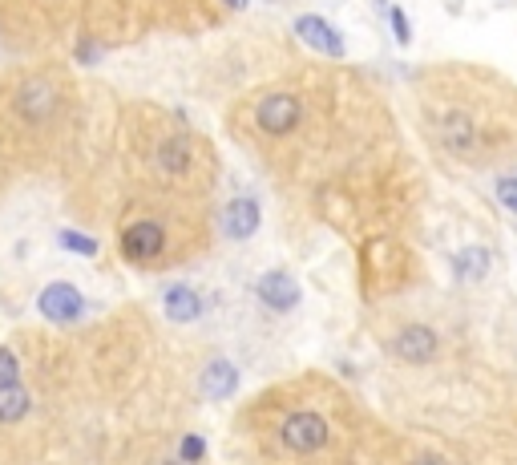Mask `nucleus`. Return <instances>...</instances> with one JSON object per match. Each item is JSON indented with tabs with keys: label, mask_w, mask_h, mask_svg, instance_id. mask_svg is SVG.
I'll use <instances>...</instances> for the list:
<instances>
[{
	"label": "nucleus",
	"mask_w": 517,
	"mask_h": 465,
	"mask_svg": "<svg viewBox=\"0 0 517 465\" xmlns=\"http://www.w3.org/2000/svg\"><path fill=\"white\" fill-rule=\"evenodd\" d=\"M425 89H429V106H425L429 134H433V142L449 158L473 162V166L497 158V126L485 122L489 110H485V102L477 98V93H473V102H469L465 93H461V85H445V89L425 85Z\"/></svg>",
	"instance_id": "1"
},
{
	"label": "nucleus",
	"mask_w": 517,
	"mask_h": 465,
	"mask_svg": "<svg viewBox=\"0 0 517 465\" xmlns=\"http://www.w3.org/2000/svg\"><path fill=\"white\" fill-rule=\"evenodd\" d=\"M328 441H332V425L316 409H291L283 417V425H279V445L287 453H299V457L320 453Z\"/></svg>",
	"instance_id": "2"
},
{
	"label": "nucleus",
	"mask_w": 517,
	"mask_h": 465,
	"mask_svg": "<svg viewBox=\"0 0 517 465\" xmlns=\"http://www.w3.org/2000/svg\"><path fill=\"white\" fill-rule=\"evenodd\" d=\"M303 122V102L287 89H271L255 102V126L267 138H287L291 130H299Z\"/></svg>",
	"instance_id": "3"
},
{
	"label": "nucleus",
	"mask_w": 517,
	"mask_h": 465,
	"mask_svg": "<svg viewBox=\"0 0 517 465\" xmlns=\"http://www.w3.org/2000/svg\"><path fill=\"white\" fill-rule=\"evenodd\" d=\"M57 102H61V89L49 77H33V81H25L17 89V114L29 126H45L57 114Z\"/></svg>",
	"instance_id": "4"
},
{
	"label": "nucleus",
	"mask_w": 517,
	"mask_h": 465,
	"mask_svg": "<svg viewBox=\"0 0 517 465\" xmlns=\"http://www.w3.org/2000/svg\"><path fill=\"white\" fill-rule=\"evenodd\" d=\"M166 251V231L158 219H134L126 231H122V255L130 263H150Z\"/></svg>",
	"instance_id": "5"
},
{
	"label": "nucleus",
	"mask_w": 517,
	"mask_h": 465,
	"mask_svg": "<svg viewBox=\"0 0 517 465\" xmlns=\"http://www.w3.org/2000/svg\"><path fill=\"white\" fill-rule=\"evenodd\" d=\"M194 158H198V146H194V138L182 134V130L170 134V138H162L158 150H154V166H158L162 174H170V178L186 174V170L194 166Z\"/></svg>",
	"instance_id": "6"
},
{
	"label": "nucleus",
	"mask_w": 517,
	"mask_h": 465,
	"mask_svg": "<svg viewBox=\"0 0 517 465\" xmlns=\"http://www.w3.org/2000/svg\"><path fill=\"white\" fill-rule=\"evenodd\" d=\"M37 308H41L53 324H73V320H81L85 300H81V292H77L73 284H49V288L41 292Z\"/></svg>",
	"instance_id": "7"
},
{
	"label": "nucleus",
	"mask_w": 517,
	"mask_h": 465,
	"mask_svg": "<svg viewBox=\"0 0 517 465\" xmlns=\"http://www.w3.org/2000/svg\"><path fill=\"white\" fill-rule=\"evenodd\" d=\"M295 33H299V41H303L307 49H316V53H324V57H344V37H340L324 17H316V13L299 17V21H295Z\"/></svg>",
	"instance_id": "8"
},
{
	"label": "nucleus",
	"mask_w": 517,
	"mask_h": 465,
	"mask_svg": "<svg viewBox=\"0 0 517 465\" xmlns=\"http://www.w3.org/2000/svg\"><path fill=\"white\" fill-rule=\"evenodd\" d=\"M392 356L408 360V364H425L437 356V332L425 324H408L396 340H392Z\"/></svg>",
	"instance_id": "9"
},
{
	"label": "nucleus",
	"mask_w": 517,
	"mask_h": 465,
	"mask_svg": "<svg viewBox=\"0 0 517 465\" xmlns=\"http://www.w3.org/2000/svg\"><path fill=\"white\" fill-rule=\"evenodd\" d=\"M259 296H263V304H267V308H275V312H291V308L299 304V288H295V279H291L287 271H271V275H263Z\"/></svg>",
	"instance_id": "10"
},
{
	"label": "nucleus",
	"mask_w": 517,
	"mask_h": 465,
	"mask_svg": "<svg viewBox=\"0 0 517 465\" xmlns=\"http://www.w3.org/2000/svg\"><path fill=\"white\" fill-rule=\"evenodd\" d=\"M223 227H227V235H231V239H251V235L259 231V203H255L251 195L235 199V203L227 207Z\"/></svg>",
	"instance_id": "11"
},
{
	"label": "nucleus",
	"mask_w": 517,
	"mask_h": 465,
	"mask_svg": "<svg viewBox=\"0 0 517 465\" xmlns=\"http://www.w3.org/2000/svg\"><path fill=\"white\" fill-rule=\"evenodd\" d=\"M235 385H239V372H235L231 360H211V368L202 372V393L215 397V401H219V397H231Z\"/></svg>",
	"instance_id": "12"
},
{
	"label": "nucleus",
	"mask_w": 517,
	"mask_h": 465,
	"mask_svg": "<svg viewBox=\"0 0 517 465\" xmlns=\"http://www.w3.org/2000/svg\"><path fill=\"white\" fill-rule=\"evenodd\" d=\"M166 316H170V320H182V324L198 320V316H202V296H198L190 284H174V288L166 292Z\"/></svg>",
	"instance_id": "13"
},
{
	"label": "nucleus",
	"mask_w": 517,
	"mask_h": 465,
	"mask_svg": "<svg viewBox=\"0 0 517 465\" xmlns=\"http://www.w3.org/2000/svg\"><path fill=\"white\" fill-rule=\"evenodd\" d=\"M489 271V251L485 247H465L453 255V275H457V284H481Z\"/></svg>",
	"instance_id": "14"
},
{
	"label": "nucleus",
	"mask_w": 517,
	"mask_h": 465,
	"mask_svg": "<svg viewBox=\"0 0 517 465\" xmlns=\"http://www.w3.org/2000/svg\"><path fill=\"white\" fill-rule=\"evenodd\" d=\"M29 413V393H25V385L17 381V385H0V421L5 425H13V421H21Z\"/></svg>",
	"instance_id": "15"
},
{
	"label": "nucleus",
	"mask_w": 517,
	"mask_h": 465,
	"mask_svg": "<svg viewBox=\"0 0 517 465\" xmlns=\"http://www.w3.org/2000/svg\"><path fill=\"white\" fill-rule=\"evenodd\" d=\"M21 381V364L9 348H0V385H17Z\"/></svg>",
	"instance_id": "16"
},
{
	"label": "nucleus",
	"mask_w": 517,
	"mask_h": 465,
	"mask_svg": "<svg viewBox=\"0 0 517 465\" xmlns=\"http://www.w3.org/2000/svg\"><path fill=\"white\" fill-rule=\"evenodd\" d=\"M61 243H65L73 255H93V251H97V243H93L89 235H77V231H61Z\"/></svg>",
	"instance_id": "17"
},
{
	"label": "nucleus",
	"mask_w": 517,
	"mask_h": 465,
	"mask_svg": "<svg viewBox=\"0 0 517 465\" xmlns=\"http://www.w3.org/2000/svg\"><path fill=\"white\" fill-rule=\"evenodd\" d=\"M497 203L517 215V178H497Z\"/></svg>",
	"instance_id": "18"
},
{
	"label": "nucleus",
	"mask_w": 517,
	"mask_h": 465,
	"mask_svg": "<svg viewBox=\"0 0 517 465\" xmlns=\"http://www.w3.org/2000/svg\"><path fill=\"white\" fill-rule=\"evenodd\" d=\"M388 17H392V33H396V41H400V45H408V41H412V29H408V17H404V9H392Z\"/></svg>",
	"instance_id": "19"
},
{
	"label": "nucleus",
	"mask_w": 517,
	"mask_h": 465,
	"mask_svg": "<svg viewBox=\"0 0 517 465\" xmlns=\"http://www.w3.org/2000/svg\"><path fill=\"white\" fill-rule=\"evenodd\" d=\"M178 457H182V461H198V457H202V437H182Z\"/></svg>",
	"instance_id": "20"
},
{
	"label": "nucleus",
	"mask_w": 517,
	"mask_h": 465,
	"mask_svg": "<svg viewBox=\"0 0 517 465\" xmlns=\"http://www.w3.org/2000/svg\"><path fill=\"white\" fill-rule=\"evenodd\" d=\"M412 465H445L441 457H421V461H412Z\"/></svg>",
	"instance_id": "21"
},
{
	"label": "nucleus",
	"mask_w": 517,
	"mask_h": 465,
	"mask_svg": "<svg viewBox=\"0 0 517 465\" xmlns=\"http://www.w3.org/2000/svg\"><path fill=\"white\" fill-rule=\"evenodd\" d=\"M223 5H231V9H243V5H247V0H223Z\"/></svg>",
	"instance_id": "22"
}]
</instances>
